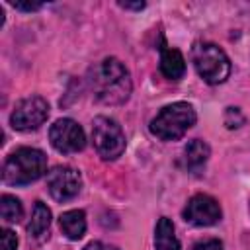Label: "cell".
I'll return each instance as SVG.
<instances>
[{"mask_svg":"<svg viewBox=\"0 0 250 250\" xmlns=\"http://www.w3.org/2000/svg\"><path fill=\"white\" fill-rule=\"evenodd\" d=\"M88 84L94 98L105 105L125 104L133 90L129 70L115 57H107L92 66L88 72Z\"/></svg>","mask_w":250,"mask_h":250,"instance_id":"1","label":"cell"},{"mask_svg":"<svg viewBox=\"0 0 250 250\" xmlns=\"http://www.w3.org/2000/svg\"><path fill=\"white\" fill-rule=\"evenodd\" d=\"M45 172H47V156L39 148L21 146L6 158L2 178L8 186H27L39 180Z\"/></svg>","mask_w":250,"mask_h":250,"instance_id":"2","label":"cell"},{"mask_svg":"<svg viewBox=\"0 0 250 250\" xmlns=\"http://www.w3.org/2000/svg\"><path fill=\"white\" fill-rule=\"evenodd\" d=\"M195 123V111L186 102L164 105L150 121V133L160 141H178Z\"/></svg>","mask_w":250,"mask_h":250,"instance_id":"3","label":"cell"},{"mask_svg":"<svg viewBox=\"0 0 250 250\" xmlns=\"http://www.w3.org/2000/svg\"><path fill=\"white\" fill-rule=\"evenodd\" d=\"M191 61L207 84H221L230 74V61L215 43H197L191 51Z\"/></svg>","mask_w":250,"mask_h":250,"instance_id":"4","label":"cell"},{"mask_svg":"<svg viewBox=\"0 0 250 250\" xmlns=\"http://www.w3.org/2000/svg\"><path fill=\"white\" fill-rule=\"evenodd\" d=\"M92 141L96 152L104 160H115L125 150V133L121 125L105 115H100L92 123Z\"/></svg>","mask_w":250,"mask_h":250,"instance_id":"5","label":"cell"},{"mask_svg":"<svg viewBox=\"0 0 250 250\" xmlns=\"http://www.w3.org/2000/svg\"><path fill=\"white\" fill-rule=\"evenodd\" d=\"M49 141L53 145L55 150L70 154V152H78L84 148L86 145V135L84 129L70 117H62L57 119L51 129H49Z\"/></svg>","mask_w":250,"mask_h":250,"instance_id":"6","label":"cell"},{"mask_svg":"<svg viewBox=\"0 0 250 250\" xmlns=\"http://www.w3.org/2000/svg\"><path fill=\"white\" fill-rule=\"evenodd\" d=\"M47 117H49V104L41 96H31L21 100L14 107L10 115V123L16 131H31L43 125Z\"/></svg>","mask_w":250,"mask_h":250,"instance_id":"7","label":"cell"},{"mask_svg":"<svg viewBox=\"0 0 250 250\" xmlns=\"http://www.w3.org/2000/svg\"><path fill=\"white\" fill-rule=\"evenodd\" d=\"M184 219L189 223V225H195V227H211L215 223L221 221V205L217 203L215 197L207 195V193H197L193 195L188 205L184 207Z\"/></svg>","mask_w":250,"mask_h":250,"instance_id":"8","label":"cell"},{"mask_svg":"<svg viewBox=\"0 0 250 250\" xmlns=\"http://www.w3.org/2000/svg\"><path fill=\"white\" fill-rule=\"evenodd\" d=\"M47 188L53 199L57 201H68L74 195H78L82 188L80 174L70 166H55L47 174Z\"/></svg>","mask_w":250,"mask_h":250,"instance_id":"9","label":"cell"},{"mask_svg":"<svg viewBox=\"0 0 250 250\" xmlns=\"http://www.w3.org/2000/svg\"><path fill=\"white\" fill-rule=\"evenodd\" d=\"M209 154H211V150H209V145H207L205 141H201V139L189 141V143L186 145V148H184V162H186V168H188L189 172H193V174L201 172V168H203L205 162L209 160Z\"/></svg>","mask_w":250,"mask_h":250,"instance_id":"10","label":"cell"},{"mask_svg":"<svg viewBox=\"0 0 250 250\" xmlns=\"http://www.w3.org/2000/svg\"><path fill=\"white\" fill-rule=\"evenodd\" d=\"M160 72L170 80H180L186 72L184 55L178 49L164 47L162 53H160Z\"/></svg>","mask_w":250,"mask_h":250,"instance_id":"11","label":"cell"},{"mask_svg":"<svg viewBox=\"0 0 250 250\" xmlns=\"http://www.w3.org/2000/svg\"><path fill=\"white\" fill-rule=\"evenodd\" d=\"M59 225L61 230L66 238L70 240H80L86 232V215L80 209H72V211H64L59 217Z\"/></svg>","mask_w":250,"mask_h":250,"instance_id":"12","label":"cell"},{"mask_svg":"<svg viewBox=\"0 0 250 250\" xmlns=\"http://www.w3.org/2000/svg\"><path fill=\"white\" fill-rule=\"evenodd\" d=\"M154 250H182L174 232V225L168 217H160L154 229Z\"/></svg>","mask_w":250,"mask_h":250,"instance_id":"13","label":"cell"},{"mask_svg":"<svg viewBox=\"0 0 250 250\" xmlns=\"http://www.w3.org/2000/svg\"><path fill=\"white\" fill-rule=\"evenodd\" d=\"M51 225V211L45 203L41 201H35L33 205V213H31V219H29V225H27V232L35 238H39Z\"/></svg>","mask_w":250,"mask_h":250,"instance_id":"14","label":"cell"},{"mask_svg":"<svg viewBox=\"0 0 250 250\" xmlns=\"http://www.w3.org/2000/svg\"><path fill=\"white\" fill-rule=\"evenodd\" d=\"M0 215H2V219L6 223H18L21 219V215H23V209H21L20 199L14 197V195L4 193L0 197Z\"/></svg>","mask_w":250,"mask_h":250,"instance_id":"15","label":"cell"},{"mask_svg":"<svg viewBox=\"0 0 250 250\" xmlns=\"http://www.w3.org/2000/svg\"><path fill=\"white\" fill-rule=\"evenodd\" d=\"M242 123H244V115L240 113V109L238 107H227V111H225V125L229 129H238Z\"/></svg>","mask_w":250,"mask_h":250,"instance_id":"16","label":"cell"},{"mask_svg":"<svg viewBox=\"0 0 250 250\" xmlns=\"http://www.w3.org/2000/svg\"><path fill=\"white\" fill-rule=\"evenodd\" d=\"M0 242H2V250H16L18 248V236L10 229L0 230Z\"/></svg>","mask_w":250,"mask_h":250,"instance_id":"17","label":"cell"},{"mask_svg":"<svg viewBox=\"0 0 250 250\" xmlns=\"http://www.w3.org/2000/svg\"><path fill=\"white\" fill-rule=\"evenodd\" d=\"M189 250H223V242L219 238H203L197 240Z\"/></svg>","mask_w":250,"mask_h":250,"instance_id":"18","label":"cell"},{"mask_svg":"<svg viewBox=\"0 0 250 250\" xmlns=\"http://www.w3.org/2000/svg\"><path fill=\"white\" fill-rule=\"evenodd\" d=\"M12 6H14L16 10H23V12H35V10H39L43 4H41V2H12Z\"/></svg>","mask_w":250,"mask_h":250,"instance_id":"19","label":"cell"},{"mask_svg":"<svg viewBox=\"0 0 250 250\" xmlns=\"http://www.w3.org/2000/svg\"><path fill=\"white\" fill-rule=\"evenodd\" d=\"M82 250H117L115 246H111V244H105V242H100V240H96V242H90V244H86Z\"/></svg>","mask_w":250,"mask_h":250,"instance_id":"20","label":"cell"},{"mask_svg":"<svg viewBox=\"0 0 250 250\" xmlns=\"http://www.w3.org/2000/svg\"><path fill=\"white\" fill-rule=\"evenodd\" d=\"M119 6L125 10H143L145 2H119Z\"/></svg>","mask_w":250,"mask_h":250,"instance_id":"21","label":"cell"},{"mask_svg":"<svg viewBox=\"0 0 250 250\" xmlns=\"http://www.w3.org/2000/svg\"><path fill=\"white\" fill-rule=\"evenodd\" d=\"M248 209H250V201H248Z\"/></svg>","mask_w":250,"mask_h":250,"instance_id":"22","label":"cell"}]
</instances>
